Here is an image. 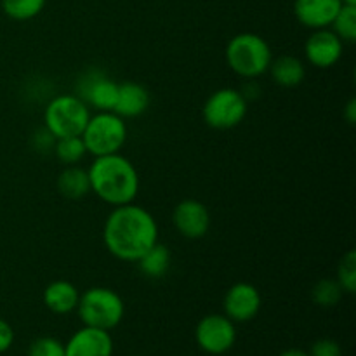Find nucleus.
<instances>
[{
	"label": "nucleus",
	"mask_w": 356,
	"mask_h": 356,
	"mask_svg": "<svg viewBox=\"0 0 356 356\" xmlns=\"http://www.w3.org/2000/svg\"><path fill=\"white\" fill-rule=\"evenodd\" d=\"M103 242L118 261L136 263L159 242V225L152 212L134 202L118 205L104 221Z\"/></svg>",
	"instance_id": "1"
},
{
	"label": "nucleus",
	"mask_w": 356,
	"mask_h": 356,
	"mask_svg": "<svg viewBox=\"0 0 356 356\" xmlns=\"http://www.w3.org/2000/svg\"><path fill=\"white\" fill-rule=\"evenodd\" d=\"M87 174L90 191L111 207L132 204L138 197L141 186L138 169L122 153L94 156Z\"/></svg>",
	"instance_id": "2"
},
{
	"label": "nucleus",
	"mask_w": 356,
	"mask_h": 356,
	"mask_svg": "<svg viewBox=\"0 0 356 356\" xmlns=\"http://www.w3.org/2000/svg\"><path fill=\"white\" fill-rule=\"evenodd\" d=\"M225 58L229 70L240 79L256 80L268 73L273 61V52L261 35L243 31L228 42Z\"/></svg>",
	"instance_id": "3"
},
{
	"label": "nucleus",
	"mask_w": 356,
	"mask_h": 356,
	"mask_svg": "<svg viewBox=\"0 0 356 356\" xmlns=\"http://www.w3.org/2000/svg\"><path fill=\"white\" fill-rule=\"evenodd\" d=\"M127 134L129 129L125 118L115 111H96L90 113L80 138L89 155L104 156L120 153L127 141Z\"/></svg>",
	"instance_id": "4"
},
{
	"label": "nucleus",
	"mask_w": 356,
	"mask_h": 356,
	"mask_svg": "<svg viewBox=\"0 0 356 356\" xmlns=\"http://www.w3.org/2000/svg\"><path fill=\"white\" fill-rule=\"evenodd\" d=\"M76 313L83 325L111 330L124 320V299L106 287H90L80 294Z\"/></svg>",
	"instance_id": "5"
},
{
	"label": "nucleus",
	"mask_w": 356,
	"mask_h": 356,
	"mask_svg": "<svg viewBox=\"0 0 356 356\" xmlns=\"http://www.w3.org/2000/svg\"><path fill=\"white\" fill-rule=\"evenodd\" d=\"M90 117V108L76 94H59L44 110V127L56 139L80 136Z\"/></svg>",
	"instance_id": "6"
},
{
	"label": "nucleus",
	"mask_w": 356,
	"mask_h": 356,
	"mask_svg": "<svg viewBox=\"0 0 356 356\" xmlns=\"http://www.w3.org/2000/svg\"><path fill=\"white\" fill-rule=\"evenodd\" d=\"M247 110H249V101L242 96L238 89L222 87V89L214 90L205 99L202 117L209 127L218 129V131H229L242 124Z\"/></svg>",
	"instance_id": "7"
},
{
	"label": "nucleus",
	"mask_w": 356,
	"mask_h": 356,
	"mask_svg": "<svg viewBox=\"0 0 356 356\" xmlns=\"http://www.w3.org/2000/svg\"><path fill=\"white\" fill-rule=\"evenodd\" d=\"M76 96L96 111H113L117 103L118 83L101 70H87L76 80Z\"/></svg>",
	"instance_id": "8"
},
{
	"label": "nucleus",
	"mask_w": 356,
	"mask_h": 356,
	"mask_svg": "<svg viewBox=\"0 0 356 356\" xmlns=\"http://www.w3.org/2000/svg\"><path fill=\"white\" fill-rule=\"evenodd\" d=\"M195 339L200 350L209 355H225L235 346V322L226 315H207L198 322L195 329Z\"/></svg>",
	"instance_id": "9"
},
{
	"label": "nucleus",
	"mask_w": 356,
	"mask_h": 356,
	"mask_svg": "<svg viewBox=\"0 0 356 356\" xmlns=\"http://www.w3.org/2000/svg\"><path fill=\"white\" fill-rule=\"evenodd\" d=\"M263 306V298L256 285L238 282L226 291L222 299L225 315L235 323H245L256 318Z\"/></svg>",
	"instance_id": "10"
},
{
	"label": "nucleus",
	"mask_w": 356,
	"mask_h": 356,
	"mask_svg": "<svg viewBox=\"0 0 356 356\" xmlns=\"http://www.w3.org/2000/svg\"><path fill=\"white\" fill-rule=\"evenodd\" d=\"M172 222L179 235L184 238H204L211 228V212L204 202L195 200V198H184L174 209Z\"/></svg>",
	"instance_id": "11"
},
{
	"label": "nucleus",
	"mask_w": 356,
	"mask_h": 356,
	"mask_svg": "<svg viewBox=\"0 0 356 356\" xmlns=\"http://www.w3.org/2000/svg\"><path fill=\"white\" fill-rule=\"evenodd\" d=\"M344 42L330 28L313 30L305 44L306 61L320 70L332 68L343 58Z\"/></svg>",
	"instance_id": "12"
},
{
	"label": "nucleus",
	"mask_w": 356,
	"mask_h": 356,
	"mask_svg": "<svg viewBox=\"0 0 356 356\" xmlns=\"http://www.w3.org/2000/svg\"><path fill=\"white\" fill-rule=\"evenodd\" d=\"M113 339L110 330L83 325L65 344V356H111Z\"/></svg>",
	"instance_id": "13"
},
{
	"label": "nucleus",
	"mask_w": 356,
	"mask_h": 356,
	"mask_svg": "<svg viewBox=\"0 0 356 356\" xmlns=\"http://www.w3.org/2000/svg\"><path fill=\"white\" fill-rule=\"evenodd\" d=\"M341 7L343 0H296L294 14L302 26L309 30H322L330 28Z\"/></svg>",
	"instance_id": "14"
},
{
	"label": "nucleus",
	"mask_w": 356,
	"mask_h": 356,
	"mask_svg": "<svg viewBox=\"0 0 356 356\" xmlns=\"http://www.w3.org/2000/svg\"><path fill=\"white\" fill-rule=\"evenodd\" d=\"M149 106V92L138 82L118 83L117 103L113 111L122 118H138L146 113Z\"/></svg>",
	"instance_id": "15"
},
{
	"label": "nucleus",
	"mask_w": 356,
	"mask_h": 356,
	"mask_svg": "<svg viewBox=\"0 0 356 356\" xmlns=\"http://www.w3.org/2000/svg\"><path fill=\"white\" fill-rule=\"evenodd\" d=\"M44 299L45 308L54 315H68L76 309L79 305L80 292L75 287V284L68 280H54L44 289Z\"/></svg>",
	"instance_id": "16"
},
{
	"label": "nucleus",
	"mask_w": 356,
	"mask_h": 356,
	"mask_svg": "<svg viewBox=\"0 0 356 356\" xmlns=\"http://www.w3.org/2000/svg\"><path fill=\"white\" fill-rule=\"evenodd\" d=\"M268 72H270L273 82L277 83V86L285 87V89H292V87L301 86L302 80L306 79L305 61H301L298 56L291 54H285L273 59Z\"/></svg>",
	"instance_id": "17"
},
{
	"label": "nucleus",
	"mask_w": 356,
	"mask_h": 356,
	"mask_svg": "<svg viewBox=\"0 0 356 356\" xmlns=\"http://www.w3.org/2000/svg\"><path fill=\"white\" fill-rule=\"evenodd\" d=\"M58 191L70 200H80L90 193L89 174L79 165H66L58 176Z\"/></svg>",
	"instance_id": "18"
},
{
	"label": "nucleus",
	"mask_w": 356,
	"mask_h": 356,
	"mask_svg": "<svg viewBox=\"0 0 356 356\" xmlns=\"http://www.w3.org/2000/svg\"><path fill=\"white\" fill-rule=\"evenodd\" d=\"M170 261H172V256H170L169 247L156 242L152 249L146 250V252L136 261V264H138L141 275H145L146 278L160 280V278L165 277L167 271H169Z\"/></svg>",
	"instance_id": "19"
},
{
	"label": "nucleus",
	"mask_w": 356,
	"mask_h": 356,
	"mask_svg": "<svg viewBox=\"0 0 356 356\" xmlns=\"http://www.w3.org/2000/svg\"><path fill=\"white\" fill-rule=\"evenodd\" d=\"M52 153L66 167L79 165V162H82L83 156L87 155V149L80 136H70V138L56 139Z\"/></svg>",
	"instance_id": "20"
},
{
	"label": "nucleus",
	"mask_w": 356,
	"mask_h": 356,
	"mask_svg": "<svg viewBox=\"0 0 356 356\" xmlns=\"http://www.w3.org/2000/svg\"><path fill=\"white\" fill-rule=\"evenodd\" d=\"M47 0H2V10L14 21H30L44 10Z\"/></svg>",
	"instance_id": "21"
},
{
	"label": "nucleus",
	"mask_w": 356,
	"mask_h": 356,
	"mask_svg": "<svg viewBox=\"0 0 356 356\" xmlns=\"http://www.w3.org/2000/svg\"><path fill=\"white\" fill-rule=\"evenodd\" d=\"M332 31L344 42V44H353L356 40V6L343 3L341 10L332 21Z\"/></svg>",
	"instance_id": "22"
},
{
	"label": "nucleus",
	"mask_w": 356,
	"mask_h": 356,
	"mask_svg": "<svg viewBox=\"0 0 356 356\" xmlns=\"http://www.w3.org/2000/svg\"><path fill=\"white\" fill-rule=\"evenodd\" d=\"M344 296L343 287L339 285V282L334 280V278H323V280L316 282L315 287L312 291L313 302L322 308H332L337 302L341 301V298Z\"/></svg>",
	"instance_id": "23"
},
{
	"label": "nucleus",
	"mask_w": 356,
	"mask_h": 356,
	"mask_svg": "<svg viewBox=\"0 0 356 356\" xmlns=\"http://www.w3.org/2000/svg\"><path fill=\"white\" fill-rule=\"evenodd\" d=\"M337 282L343 287L344 294H353L356 291V252L348 250L337 266Z\"/></svg>",
	"instance_id": "24"
},
{
	"label": "nucleus",
	"mask_w": 356,
	"mask_h": 356,
	"mask_svg": "<svg viewBox=\"0 0 356 356\" xmlns=\"http://www.w3.org/2000/svg\"><path fill=\"white\" fill-rule=\"evenodd\" d=\"M28 356H65V344L56 337H38L28 348Z\"/></svg>",
	"instance_id": "25"
},
{
	"label": "nucleus",
	"mask_w": 356,
	"mask_h": 356,
	"mask_svg": "<svg viewBox=\"0 0 356 356\" xmlns=\"http://www.w3.org/2000/svg\"><path fill=\"white\" fill-rule=\"evenodd\" d=\"M30 145L31 149H35V152L40 153V155H49V153H52V149H54L56 138L47 131V129L42 127L31 134Z\"/></svg>",
	"instance_id": "26"
},
{
	"label": "nucleus",
	"mask_w": 356,
	"mask_h": 356,
	"mask_svg": "<svg viewBox=\"0 0 356 356\" xmlns=\"http://www.w3.org/2000/svg\"><path fill=\"white\" fill-rule=\"evenodd\" d=\"M309 356H343L341 346L334 339H320L309 350Z\"/></svg>",
	"instance_id": "27"
},
{
	"label": "nucleus",
	"mask_w": 356,
	"mask_h": 356,
	"mask_svg": "<svg viewBox=\"0 0 356 356\" xmlns=\"http://www.w3.org/2000/svg\"><path fill=\"white\" fill-rule=\"evenodd\" d=\"M14 343V330L6 320L0 318V353H6Z\"/></svg>",
	"instance_id": "28"
},
{
	"label": "nucleus",
	"mask_w": 356,
	"mask_h": 356,
	"mask_svg": "<svg viewBox=\"0 0 356 356\" xmlns=\"http://www.w3.org/2000/svg\"><path fill=\"white\" fill-rule=\"evenodd\" d=\"M240 92H242V96L245 97L247 101H252V99H257L261 94V87L257 86L256 80H247L245 86L240 89Z\"/></svg>",
	"instance_id": "29"
},
{
	"label": "nucleus",
	"mask_w": 356,
	"mask_h": 356,
	"mask_svg": "<svg viewBox=\"0 0 356 356\" xmlns=\"http://www.w3.org/2000/svg\"><path fill=\"white\" fill-rule=\"evenodd\" d=\"M344 118H346V122L350 125L355 124V120H356V99H350V103L346 104V108H344Z\"/></svg>",
	"instance_id": "30"
},
{
	"label": "nucleus",
	"mask_w": 356,
	"mask_h": 356,
	"mask_svg": "<svg viewBox=\"0 0 356 356\" xmlns=\"http://www.w3.org/2000/svg\"><path fill=\"white\" fill-rule=\"evenodd\" d=\"M278 356H309V355L306 353V351L298 350V348H292V350L284 351V353H280Z\"/></svg>",
	"instance_id": "31"
},
{
	"label": "nucleus",
	"mask_w": 356,
	"mask_h": 356,
	"mask_svg": "<svg viewBox=\"0 0 356 356\" xmlns=\"http://www.w3.org/2000/svg\"><path fill=\"white\" fill-rule=\"evenodd\" d=\"M343 3H351V6H356V0H343Z\"/></svg>",
	"instance_id": "32"
}]
</instances>
